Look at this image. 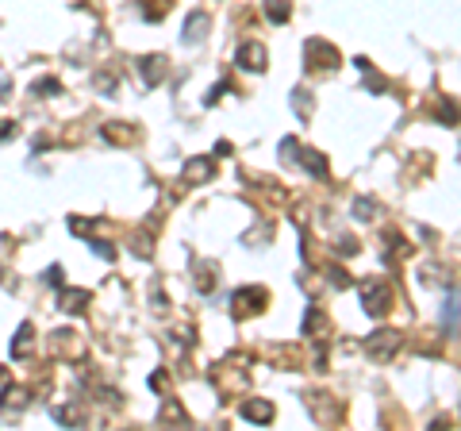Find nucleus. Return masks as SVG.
<instances>
[{"label": "nucleus", "instance_id": "423d86ee", "mask_svg": "<svg viewBox=\"0 0 461 431\" xmlns=\"http://www.w3.org/2000/svg\"><path fill=\"white\" fill-rule=\"evenodd\" d=\"M204 15H188V31H185V43H196V35H204Z\"/></svg>", "mask_w": 461, "mask_h": 431}, {"label": "nucleus", "instance_id": "f03ea898", "mask_svg": "<svg viewBox=\"0 0 461 431\" xmlns=\"http://www.w3.org/2000/svg\"><path fill=\"white\" fill-rule=\"evenodd\" d=\"M396 347H400V335H396V331H377V335L369 339V354H377V359H381V354L389 359Z\"/></svg>", "mask_w": 461, "mask_h": 431}, {"label": "nucleus", "instance_id": "7ed1b4c3", "mask_svg": "<svg viewBox=\"0 0 461 431\" xmlns=\"http://www.w3.org/2000/svg\"><path fill=\"white\" fill-rule=\"evenodd\" d=\"M238 66L242 70H266V51H261L258 43H246L242 51H238Z\"/></svg>", "mask_w": 461, "mask_h": 431}, {"label": "nucleus", "instance_id": "6e6552de", "mask_svg": "<svg viewBox=\"0 0 461 431\" xmlns=\"http://www.w3.org/2000/svg\"><path fill=\"white\" fill-rule=\"evenodd\" d=\"M269 20H273V23H285L288 20V4H285V0H269Z\"/></svg>", "mask_w": 461, "mask_h": 431}, {"label": "nucleus", "instance_id": "39448f33", "mask_svg": "<svg viewBox=\"0 0 461 431\" xmlns=\"http://www.w3.org/2000/svg\"><path fill=\"white\" fill-rule=\"evenodd\" d=\"M85 300H89V292H62V308L65 312H81Z\"/></svg>", "mask_w": 461, "mask_h": 431}, {"label": "nucleus", "instance_id": "20e7f679", "mask_svg": "<svg viewBox=\"0 0 461 431\" xmlns=\"http://www.w3.org/2000/svg\"><path fill=\"white\" fill-rule=\"evenodd\" d=\"M242 416L254 420V424H269V420H273V404L269 401H250V404H242Z\"/></svg>", "mask_w": 461, "mask_h": 431}, {"label": "nucleus", "instance_id": "f257e3e1", "mask_svg": "<svg viewBox=\"0 0 461 431\" xmlns=\"http://www.w3.org/2000/svg\"><path fill=\"white\" fill-rule=\"evenodd\" d=\"M361 300H365L369 316H381V312H389L392 292H389V285H384L381 278H369V281H361Z\"/></svg>", "mask_w": 461, "mask_h": 431}, {"label": "nucleus", "instance_id": "1a4fd4ad", "mask_svg": "<svg viewBox=\"0 0 461 431\" xmlns=\"http://www.w3.org/2000/svg\"><path fill=\"white\" fill-rule=\"evenodd\" d=\"M442 320H446V328H454L457 323V292H450L446 297V312H442Z\"/></svg>", "mask_w": 461, "mask_h": 431}, {"label": "nucleus", "instance_id": "0eeeda50", "mask_svg": "<svg viewBox=\"0 0 461 431\" xmlns=\"http://www.w3.org/2000/svg\"><path fill=\"white\" fill-rule=\"evenodd\" d=\"M12 351L15 354H27L31 351V323H23V328H20V339L12 343Z\"/></svg>", "mask_w": 461, "mask_h": 431}]
</instances>
